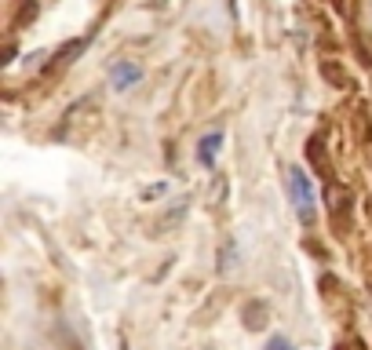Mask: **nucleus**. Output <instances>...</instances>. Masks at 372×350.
<instances>
[{
    "label": "nucleus",
    "instance_id": "f257e3e1",
    "mask_svg": "<svg viewBox=\"0 0 372 350\" xmlns=\"http://www.w3.org/2000/svg\"><path fill=\"white\" fill-rule=\"evenodd\" d=\"M289 197H292V205H296V212H299V219L303 222H314V186L306 182V175L299 172V168H292L289 172Z\"/></svg>",
    "mask_w": 372,
    "mask_h": 350
},
{
    "label": "nucleus",
    "instance_id": "f03ea898",
    "mask_svg": "<svg viewBox=\"0 0 372 350\" xmlns=\"http://www.w3.org/2000/svg\"><path fill=\"white\" fill-rule=\"evenodd\" d=\"M219 146H223V132H208V135L201 139V146H197V161H201L205 168H212V165H215V153H219Z\"/></svg>",
    "mask_w": 372,
    "mask_h": 350
},
{
    "label": "nucleus",
    "instance_id": "7ed1b4c3",
    "mask_svg": "<svg viewBox=\"0 0 372 350\" xmlns=\"http://www.w3.org/2000/svg\"><path fill=\"white\" fill-rule=\"evenodd\" d=\"M139 77H143V73H139V66H132V62H120V66L113 70V88H120V91H124V88H132Z\"/></svg>",
    "mask_w": 372,
    "mask_h": 350
},
{
    "label": "nucleus",
    "instance_id": "20e7f679",
    "mask_svg": "<svg viewBox=\"0 0 372 350\" xmlns=\"http://www.w3.org/2000/svg\"><path fill=\"white\" fill-rule=\"evenodd\" d=\"M270 350H292V346H289V339H281V336H274V339H270Z\"/></svg>",
    "mask_w": 372,
    "mask_h": 350
}]
</instances>
